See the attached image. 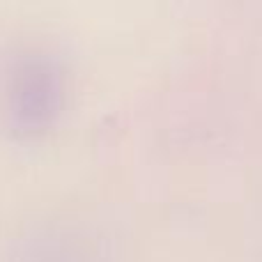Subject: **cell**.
I'll return each mask as SVG.
<instances>
[{"label": "cell", "mask_w": 262, "mask_h": 262, "mask_svg": "<svg viewBox=\"0 0 262 262\" xmlns=\"http://www.w3.org/2000/svg\"><path fill=\"white\" fill-rule=\"evenodd\" d=\"M67 72L39 49L16 53L3 81L5 127L16 140H39L58 127L67 108Z\"/></svg>", "instance_id": "1"}, {"label": "cell", "mask_w": 262, "mask_h": 262, "mask_svg": "<svg viewBox=\"0 0 262 262\" xmlns=\"http://www.w3.org/2000/svg\"><path fill=\"white\" fill-rule=\"evenodd\" d=\"M14 262H101L99 242L78 228H46L23 242Z\"/></svg>", "instance_id": "2"}]
</instances>
